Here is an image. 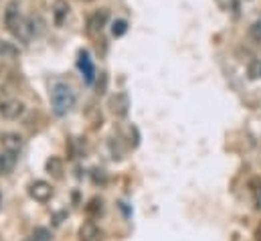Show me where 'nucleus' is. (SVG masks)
<instances>
[{
    "label": "nucleus",
    "instance_id": "4",
    "mask_svg": "<svg viewBox=\"0 0 261 241\" xmlns=\"http://www.w3.org/2000/svg\"><path fill=\"white\" fill-rule=\"evenodd\" d=\"M20 18H22V14H20V4H18L16 0H10V2L6 4V10H4V25H6V29H8L10 33H14V29H16L18 22H20Z\"/></svg>",
    "mask_w": 261,
    "mask_h": 241
},
{
    "label": "nucleus",
    "instance_id": "12",
    "mask_svg": "<svg viewBox=\"0 0 261 241\" xmlns=\"http://www.w3.org/2000/svg\"><path fill=\"white\" fill-rule=\"evenodd\" d=\"M69 14V4L65 0H57L53 6V16H55V25H63V20Z\"/></svg>",
    "mask_w": 261,
    "mask_h": 241
},
{
    "label": "nucleus",
    "instance_id": "15",
    "mask_svg": "<svg viewBox=\"0 0 261 241\" xmlns=\"http://www.w3.org/2000/svg\"><path fill=\"white\" fill-rule=\"evenodd\" d=\"M247 75H249V79H261V61L259 59H253L249 63Z\"/></svg>",
    "mask_w": 261,
    "mask_h": 241
},
{
    "label": "nucleus",
    "instance_id": "10",
    "mask_svg": "<svg viewBox=\"0 0 261 241\" xmlns=\"http://www.w3.org/2000/svg\"><path fill=\"white\" fill-rule=\"evenodd\" d=\"M16 156L18 154H12L8 150L0 152V175H10L16 166Z\"/></svg>",
    "mask_w": 261,
    "mask_h": 241
},
{
    "label": "nucleus",
    "instance_id": "1",
    "mask_svg": "<svg viewBox=\"0 0 261 241\" xmlns=\"http://www.w3.org/2000/svg\"><path fill=\"white\" fill-rule=\"evenodd\" d=\"M75 102H77V95H75L71 85L59 81V83H55L51 87V108H53L55 116H59V118L67 116L73 110Z\"/></svg>",
    "mask_w": 261,
    "mask_h": 241
},
{
    "label": "nucleus",
    "instance_id": "13",
    "mask_svg": "<svg viewBox=\"0 0 261 241\" xmlns=\"http://www.w3.org/2000/svg\"><path fill=\"white\" fill-rule=\"evenodd\" d=\"M47 171H49L53 177L61 179V175H63V162H61L57 156H51V158L47 160Z\"/></svg>",
    "mask_w": 261,
    "mask_h": 241
},
{
    "label": "nucleus",
    "instance_id": "11",
    "mask_svg": "<svg viewBox=\"0 0 261 241\" xmlns=\"http://www.w3.org/2000/svg\"><path fill=\"white\" fill-rule=\"evenodd\" d=\"M18 55H20V49H18L14 43L0 39V57H2V59H16Z\"/></svg>",
    "mask_w": 261,
    "mask_h": 241
},
{
    "label": "nucleus",
    "instance_id": "5",
    "mask_svg": "<svg viewBox=\"0 0 261 241\" xmlns=\"http://www.w3.org/2000/svg\"><path fill=\"white\" fill-rule=\"evenodd\" d=\"M0 144H2L4 150L12 152V154H20V150H22V146H24L22 136L16 134V132H6V134H2V136H0Z\"/></svg>",
    "mask_w": 261,
    "mask_h": 241
},
{
    "label": "nucleus",
    "instance_id": "8",
    "mask_svg": "<svg viewBox=\"0 0 261 241\" xmlns=\"http://www.w3.org/2000/svg\"><path fill=\"white\" fill-rule=\"evenodd\" d=\"M106 22H108V10H97V12H93V14L89 16V20H87V31H89V33H99V31L106 27Z\"/></svg>",
    "mask_w": 261,
    "mask_h": 241
},
{
    "label": "nucleus",
    "instance_id": "19",
    "mask_svg": "<svg viewBox=\"0 0 261 241\" xmlns=\"http://www.w3.org/2000/svg\"><path fill=\"white\" fill-rule=\"evenodd\" d=\"M0 203H2V195H0Z\"/></svg>",
    "mask_w": 261,
    "mask_h": 241
},
{
    "label": "nucleus",
    "instance_id": "9",
    "mask_svg": "<svg viewBox=\"0 0 261 241\" xmlns=\"http://www.w3.org/2000/svg\"><path fill=\"white\" fill-rule=\"evenodd\" d=\"M128 108H130V102H128V95L126 93H118L114 100H112V112L120 118H124L128 114Z\"/></svg>",
    "mask_w": 261,
    "mask_h": 241
},
{
    "label": "nucleus",
    "instance_id": "3",
    "mask_svg": "<svg viewBox=\"0 0 261 241\" xmlns=\"http://www.w3.org/2000/svg\"><path fill=\"white\" fill-rule=\"evenodd\" d=\"M29 195L39 203H47L53 197V186L47 181H35L29 186Z\"/></svg>",
    "mask_w": 261,
    "mask_h": 241
},
{
    "label": "nucleus",
    "instance_id": "17",
    "mask_svg": "<svg viewBox=\"0 0 261 241\" xmlns=\"http://www.w3.org/2000/svg\"><path fill=\"white\" fill-rule=\"evenodd\" d=\"M249 37L253 39V41H261V20H255L251 27H249Z\"/></svg>",
    "mask_w": 261,
    "mask_h": 241
},
{
    "label": "nucleus",
    "instance_id": "6",
    "mask_svg": "<svg viewBox=\"0 0 261 241\" xmlns=\"http://www.w3.org/2000/svg\"><path fill=\"white\" fill-rule=\"evenodd\" d=\"M77 65H79V69H81V73H83V77H85V83L91 85V83H93V77H95V67H93L91 59H89V53H87V51H81V53H79Z\"/></svg>",
    "mask_w": 261,
    "mask_h": 241
},
{
    "label": "nucleus",
    "instance_id": "7",
    "mask_svg": "<svg viewBox=\"0 0 261 241\" xmlns=\"http://www.w3.org/2000/svg\"><path fill=\"white\" fill-rule=\"evenodd\" d=\"M101 237H103V231L91 221H87L79 227V239L81 241H101Z\"/></svg>",
    "mask_w": 261,
    "mask_h": 241
},
{
    "label": "nucleus",
    "instance_id": "18",
    "mask_svg": "<svg viewBox=\"0 0 261 241\" xmlns=\"http://www.w3.org/2000/svg\"><path fill=\"white\" fill-rule=\"evenodd\" d=\"M81 2H93V0H81Z\"/></svg>",
    "mask_w": 261,
    "mask_h": 241
},
{
    "label": "nucleus",
    "instance_id": "16",
    "mask_svg": "<svg viewBox=\"0 0 261 241\" xmlns=\"http://www.w3.org/2000/svg\"><path fill=\"white\" fill-rule=\"evenodd\" d=\"M126 31H128V22H126V20H116V22H114V27H112L114 37H122Z\"/></svg>",
    "mask_w": 261,
    "mask_h": 241
},
{
    "label": "nucleus",
    "instance_id": "14",
    "mask_svg": "<svg viewBox=\"0 0 261 241\" xmlns=\"http://www.w3.org/2000/svg\"><path fill=\"white\" fill-rule=\"evenodd\" d=\"M49 239H51L49 229H45V227H37V229L31 233V237H27L24 241H49Z\"/></svg>",
    "mask_w": 261,
    "mask_h": 241
},
{
    "label": "nucleus",
    "instance_id": "2",
    "mask_svg": "<svg viewBox=\"0 0 261 241\" xmlns=\"http://www.w3.org/2000/svg\"><path fill=\"white\" fill-rule=\"evenodd\" d=\"M24 114V104L18 100H4L0 102V116L6 120H16Z\"/></svg>",
    "mask_w": 261,
    "mask_h": 241
}]
</instances>
